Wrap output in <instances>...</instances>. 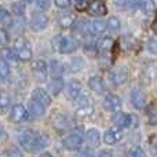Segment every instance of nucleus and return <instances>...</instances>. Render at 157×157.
I'll return each mask as SVG.
<instances>
[{"label": "nucleus", "mask_w": 157, "mask_h": 157, "mask_svg": "<svg viewBox=\"0 0 157 157\" xmlns=\"http://www.w3.org/2000/svg\"><path fill=\"white\" fill-rule=\"evenodd\" d=\"M81 92V83L76 78H72L66 86V97L69 99H77Z\"/></svg>", "instance_id": "obj_9"}, {"label": "nucleus", "mask_w": 157, "mask_h": 157, "mask_svg": "<svg viewBox=\"0 0 157 157\" xmlns=\"http://www.w3.org/2000/svg\"><path fill=\"white\" fill-rule=\"evenodd\" d=\"M131 102L136 109H144L146 105V97L145 94L138 88H134L131 92Z\"/></svg>", "instance_id": "obj_13"}, {"label": "nucleus", "mask_w": 157, "mask_h": 157, "mask_svg": "<svg viewBox=\"0 0 157 157\" xmlns=\"http://www.w3.org/2000/svg\"><path fill=\"white\" fill-rule=\"evenodd\" d=\"M95 48L99 54H106L109 52L112 48H113V39L109 37V36H105V37H101L99 40L95 44Z\"/></svg>", "instance_id": "obj_12"}, {"label": "nucleus", "mask_w": 157, "mask_h": 157, "mask_svg": "<svg viewBox=\"0 0 157 157\" xmlns=\"http://www.w3.org/2000/svg\"><path fill=\"white\" fill-rule=\"evenodd\" d=\"M90 0H75V7L77 11H84L86 8H88Z\"/></svg>", "instance_id": "obj_37"}, {"label": "nucleus", "mask_w": 157, "mask_h": 157, "mask_svg": "<svg viewBox=\"0 0 157 157\" xmlns=\"http://www.w3.org/2000/svg\"><path fill=\"white\" fill-rule=\"evenodd\" d=\"M32 72L35 75L36 80L46 81L47 78V63L43 59H37L32 63Z\"/></svg>", "instance_id": "obj_6"}, {"label": "nucleus", "mask_w": 157, "mask_h": 157, "mask_svg": "<svg viewBox=\"0 0 157 157\" xmlns=\"http://www.w3.org/2000/svg\"><path fill=\"white\" fill-rule=\"evenodd\" d=\"M63 75V65L57 59H52L50 62V76L52 78H61Z\"/></svg>", "instance_id": "obj_22"}, {"label": "nucleus", "mask_w": 157, "mask_h": 157, "mask_svg": "<svg viewBox=\"0 0 157 157\" xmlns=\"http://www.w3.org/2000/svg\"><path fill=\"white\" fill-rule=\"evenodd\" d=\"M2 59H4L7 63H13L15 65L17 61H18V57H17L15 51L11 48H3L2 50Z\"/></svg>", "instance_id": "obj_26"}, {"label": "nucleus", "mask_w": 157, "mask_h": 157, "mask_svg": "<svg viewBox=\"0 0 157 157\" xmlns=\"http://www.w3.org/2000/svg\"><path fill=\"white\" fill-rule=\"evenodd\" d=\"M113 123L117 128H128L131 125V116L123 112H117L113 116Z\"/></svg>", "instance_id": "obj_16"}, {"label": "nucleus", "mask_w": 157, "mask_h": 157, "mask_svg": "<svg viewBox=\"0 0 157 157\" xmlns=\"http://www.w3.org/2000/svg\"><path fill=\"white\" fill-rule=\"evenodd\" d=\"M40 157H52V156L50 155V153H43V155H41Z\"/></svg>", "instance_id": "obj_49"}, {"label": "nucleus", "mask_w": 157, "mask_h": 157, "mask_svg": "<svg viewBox=\"0 0 157 157\" xmlns=\"http://www.w3.org/2000/svg\"><path fill=\"white\" fill-rule=\"evenodd\" d=\"M24 3H29V2H32V0H22Z\"/></svg>", "instance_id": "obj_51"}, {"label": "nucleus", "mask_w": 157, "mask_h": 157, "mask_svg": "<svg viewBox=\"0 0 157 157\" xmlns=\"http://www.w3.org/2000/svg\"><path fill=\"white\" fill-rule=\"evenodd\" d=\"M84 68V59L80 57H76L71 61V71L72 72H80Z\"/></svg>", "instance_id": "obj_31"}, {"label": "nucleus", "mask_w": 157, "mask_h": 157, "mask_svg": "<svg viewBox=\"0 0 157 157\" xmlns=\"http://www.w3.org/2000/svg\"><path fill=\"white\" fill-rule=\"evenodd\" d=\"M7 156L8 157H24V156H22V153L19 152L15 146H11L10 149L7 150Z\"/></svg>", "instance_id": "obj_40"}, {"label": "nucleus", "mask_w": 157, "mask_h": 157, "mask_svg": "<svg viewBox=\"0 0 157 157\" xmlns=\"http://www.w3.org/2000/svg\"><path fill=\"white\" fill-rule=\"evenodd\" d=\"M87 29H88L90 35H92V36L101 35V33H103L105 32V29H106V22L101 21V19H94V21L88 22Z\"/></svg>", "instance_id": "obj_15"}, {"label": "nucleus", "mask_w": 157, "mask_h": 157, "mask_svg": "<svg viewBox=\"0 0 157 157\" xmlns=\"http://www.w3.org/2000/svg\"><path fill=\"white\" fill-rule=\"evenodd\" d=\"M127 157H146V155H145V150L142 149V147L136 146V147H132V149L128 152Z\"/></svg>", "instance_id": "obj_36"}, {"label": "nucleus", "mask_w": 157, "mask_h": 157, "mask_svg": "<svg viewBox=\"0 0 157 157\" xmlns=\"http://www.w3.org/2000/svg\"><path fill=\"white\" fill-rule=\"evenodd\" d=\"M55 4H57L58 8H68L69 6H71V0H54Z\"/></svg>", "instance_id": "obj_42"}, {"label": "nucleus", "mask_w": 157, "mask_h": 157, "mask_svg": "<svg viewBox=\"0 0 157 157\" xmlns=\"http://www.w3.org/2000/svg\"><path fill=\"white\" fill-rule=\"evenodd\" d=\"M10 102H11L10 95L4 91H0V109L8 108V106H10Z\"/></svg>", "instance_id": "obj_34"}, {"label": "nucleus", "mask_w": 157, "mask_h": 157, "mask_svg": "<svg viewBox=\"0 0 157 157\" xmlns=\"http://www.w3.org/2000/svg\"><path fill=\"white\" fill-rule=\"evenodd\" d=\"M110 77H112V81H113L114 84H117V86L123 84L127 80V71H125L124 68H120V69H117V71L112 72Z\"/></svg>", "instance_id": "obj_24"}, {"label": "nucleus", "mask_w": 157, "mask_h": 157, "mask_svg": "<svg viewBox=\"0 0 157 157\" xmlns=\"http://www.w3.org/2000/svg\"><path fill=\"white\" fill-rule=\"evenodd\" d=\"M14 51H15L17 57L19 61H29L32 58V48H30V44L26 39L24 37H18L15 40L14 44Z\"/></svg>", "instance_id": "obj_2"}, {"label": "nucleus", "mask_w": 157, "mask_h": 157, "mask_svg": "<svg viewBox=\"0 0 157 157\" xmlns=\"http://www.w3.org/2000/svg\"><path fill=\"white\" fill-rule=\"evenodd\" d=\"M7 139V134H6V131H4V128L0 125V142H3V141H6Z\"/></svg>", "instance_id": "obj_45"}, {"label": "nucleus", "mask_w": 157, "mask_h": 157, "mask_svg": "<svg viewBox=\"0 0 157 157\" xmlns=\"http://www.w3.org/2000/svg\"><path fill=\"white\" fill-rule=\"evenodd\" d=\"M3 13H4V10L0 7V19H2V17H3Z\"/></svg>", "instance_id": "obj_50"}, {"label": "nucleus", "mask_w": 157, "mask_h": 157, "mask_svg": "<svg viewBox=\"0 0 157 157\" xmlns=\"http://www.w3.org/2000/svg\"><path fill=\"white\" fill-rule=\"evenodd\" d=\"M8 43V35L4 29H0V46H4Z\"/></svg>", "instance_id": "obj_43"}, {"label": "nucleus", "mask_w": 157, "mask_h": 157, "mask_svg": "<svg viewBox=\"0 0 157 157\" xmlns=\"http://www.w3.org/2000/svg\"><path fill=\"white\" fill-rule=\"evenodd\" d=\"M106 26H108L112 32H119V30H120V21H119V18H116V17H110V18L108 19V22H106Z\"/></svg>", "instance_id": "obj_33"}, {"label": "nucleus", "mask_w": 157, "mask_h": 157, "mask_svg": "<svg viewBox=\"0 0 157 157\" xmlns=\"http://www.w3.org/2000/svg\"><path fill=\"white\" fill-rule=\"evenodd\" d=\"M48 25V17L43 13H35L30 19V28L35 32H40V30L46 29Z\"/></svg>", "instance_id": "obj_4"}, {"label": "nucleus", "mask_w": 157, "mask_h": 157, "mask_svg": "<svg viewBox=\"0 0 157 157\" xmlns=\"http://www.w3.org/2000/svg\"><path fill=\"white\" fill-rule=\"evenodd\" d=\"M13 11L15 13V15H21L24 13V4L22 3H15L13 4Z\"/></svg>", "instance_id": "obj_44"}, {"label": "nucleus", "mask_w": 157, "mask_h": 157, "mask_svg": "<svg viewBox=\"0 0 157 157\" xmlns=\"http://www.w3.org/2000/svg\"><path fill=\"white\" fill-rule=\"evenodd\" d=\"M92 112H94V109H92V105H90V106H81V108H77L76 116L77 117H81V119H84V117H88L90 114H92Z\"/></svg>", "instance_id": "obj_32"}, {"label": "nucleus", "mask_w": 157, "mask_h": 157, "mask_svg": "<svg viewBox=\"0 0 157 157\" xmlns=\"http://www.w3.org/2000/svg\"><path fill=\"white\" fill-rule=\"evenodd\" d=\"M123 138V132L120 131V128H110V130H108L105 132V136H103V139H105V142L108 145H114L117 144V142H120Z\"/></svg>", "instance_id": "obj_14"}, {"label": "nucleus", "mask_w": 157, "mask_h": 157, "mask_svg": "<svg viewBox=\"0 0 157 157\" xmlns=\"http://www.w3.org/2000/svg\"><path fill=\"white\" fill-rule=\"evenodd\" d=\"M36 4L40 10H48L50 8V4H51V0H36Z\"/></svg>", "instance_id": "obj_39"}, {"label": "nucleus", "mask_w": 157, "mask_h": 157, "mask_svg": "<svg viewBox=\"0 0 157 157\" xmlns=\"http://www.w3.org/2000/svg\"><path fill=\"white\" fill-rule=\"evenodd\" d=\"M54 47L61 54H71L77 48V41L71 36H57L54 39Z\"/></svg>", "instance_id": "obj_1"}, {"label": "nucleus", "mask_w": 157, "mask_h": 157, "mask_svg": "<svg viewBox=\"0 0 157 157\" xmlns=\"http://www.w3.org/2000/svg\"><path fill=\"white\" fill-rule=\"evenodd\" d=\"M52 124H54L55 130L59 131V132H62V131H66L69 128V120L66 119V116H63V114H57V116L54 117V120H52Z\"/></svg>", "instance_id": "obj_21"}, {"label": "nucleus", "mask_w": 157, "mask_h": 157, "mask_svg": "<svg viewBox=\"0 0 157 157\" xmlns=\"http://www.w3.org/2000/svg\"><path fill=\"white\" fill-rule=\"evenodd\" d=\"M57 21L58 25L63 29H68V28L73 26L75 21H76V17L73 15L72 13H68V11H63V13H59L57 15Z\"/></svg>", "instance_id": "obj_10"}, {"label": "nucleus", "mask_w": 157, "mask_h": 157, "mask_svg": "<svg viewBox=\"0 0 157 157\" xmlns=\"http://www.w3.org/2000/svg\"><path fill=\"white\" fill-rule=\"evenodd\" d=\"M47 145H48V138H47V135H44V134H41V132H36L35 152L36 150H43Z\"/></svg>", "instance_id": "obj_27"}, {"label": "nucleus", "mask_w": 157, "mask_h": 157, "mask_svg": "<svg viewBox=\"0 0 157 157\" xmlns=\"http://www.w3.org/2000/svg\"><path fill=\"white\" fill-rule=\"evenodd\" d=\"M10 119L14 123H24L29 119V113H28V110L22 105H15L13 108V110H11Z\"/></svg>", "instance_id": "obj_8"}, {"label": "nucleus", "mask_w": 157, "mask_h": 157, "mask_svg": "<svg viewBox=\"0 0 157 157\" xmlns=\"http://www.w3.org/2000/svg\"><path fill=\"white\" fill-rule=\"evenodd\" d=\"M147 50H149V52L157 55V40H149L147 41Z\"/></svg>", "instance_id": "obj_41"}, {"label": "nucleus", "mask_w": 157, "mask_h": 157, "mask_svg": "<svg viewBox=\"0 0 157 157\" xmlns=\"http://www.w3.org/2000/svg\"><path fill=\"white\" fill-rule=\"evenodd\" d=\"M121 106V101L117 95H113V94H109L108 97L103 99V108L109 112H117Z\"/></svg>", "instance_id": "obj_11"}, {"label": "nucleus", "mask_w": 157, "mask_h": 157, "mask_svg": "<svg viewBox=\"0 0 157 157\" xmlns=\"http://www.w3.org/2000/svg\"><path fill=\"white\" fill-rule=\"evenodd\" d=\"M88 13L91 15H106L108 14V7H106L103 0H91L88 4Z\"/></svg>", "instance_id": "obj_7"}, {"label": "nucleus", "mask_w": 157, "mask_h": 157, "mask_svg": "<svg viewBox=\"0 0 157 157\" xmlns=\"http://www.w3.org/2000/svg\"><path fill=\"white\" fill-rule=\"evenodd\" d=\"M139 6L146 14H152L156 8V4L153 0H139Z\"/></svg>", "instance_id": "obj_30"}, {"label": "nucleus", "mask_w": 157, "mask_h": 157, "mask_svg": "<svg viewBox=\"0 0 157 157\" xmlns=\"http://www.w3.org/2000/svg\"><path fill=\"white\" fill-rule=\"evenodd\" d=\"M0 22H2L4 26L10 28L11 26V22H13V17H11L10 14H8L7 11L4 10V13H3V17H2V19H0Z\"/></svg>", "instance_id": "obj_38"}, {"label": "nucleus", "mask_w": 157, "mask_h": 157, "mask_svg": "<svg viewBox=\"0 0 157 157\" xmlns=\"http://www.w3.org/2000/svg\"><path fill=\"white\" fill-rule=\"evenodd\" d=\"M83 128H77L76 132L68 135L65 139H63V146L69 150H76L81 146V142H83Z\"/></svg>", "instance_id": "obj_3"}, {"label": "nucleus", "mask_w": 157, "mask_h": 157, "mask_svg": "<svg viewBox=\"0 0 157 157\" xmlns=\"http://www.w3.org/2000/svg\"><path fill=\"white\" fill-rule=\"evenodd\" d=\"M156 149H157V142H156Z\"/></svg>", "instance_id": "obj_52"}, {"label": "nucleus", "mask_w": 157, "mask_h": 157, "mask_svg": "<svg viewBox=\"0 0 157 157\" xmlns=\"http://www.w3.org/2000/svg\"><path fill=\"white\" fill-rule=\"evenodd\" d=\"M32 97H33V99L40 102L43 106H50V103H51V97L48 95V92H46L41 88H36L35 91H33Z\"/></svg>", "instance_id": "obj_17"}, {"label": "nucleus", "mask_w": 157, "mask_h": 157, "mask_svg": "<svg viewBox=\"0 0 157 157\" xmlns=\"http://www.w3.org/2000/svg\"><path fill=\"white\" fill-rule=\"evenodd\" d=\"M35 139H36V132H33V131H25L19 136V144L28 152H35Z\"/></svg>", "instance_id": "obj_5"}, {"label": "nucleus", "mask_w": 157, "mask_h": 157, "mask_svg": "<svg viewBox=\"0 0 157 157\" xmlns=\"http://www.w3.org/2000/svg\"><path fill=\"white\" fill-rule=\"evenodd\" d=\"M81 157H94V156H92L91 149H84L83 153H81Z\"/></svg>", "instance_id": "obj_46"}, {"label": "nucleus", "mask_w": 157, "mask_h": 157, "mask_svg": "<svg viewBox=\"0 0 157 157\" xmlns=\"http://www.w3.org/2000/svg\"><path fill=\"white\" fill-rule=\"evenodd\" d=\"M10 73V69H8V63L4 59L0 58V78H6Z\"/></svg>", "instance_id": "obj_35"}, {"label": "nucleus", "mask_w": 157, "mask_h": 157, "mask_svg": "<svg viewBox=\"0 0 157 157\" xmlns=\"http://www.w3.org/2000/svg\"><path fill=\"white\" fill-rule=\"evenodd\" d=\"M152 30L157 35V21H155V22L152 24Z\"/></svg>", "instance_id": "obj_48"}, {"label": "nucleus", "mask_w": 157, "mask_h": 157, "mask_svg": "<svg viewBox=\"0 0 157 157\" xmlns=\"http://www.w3.org/2000/svg\"><path fill=\"white\" fill-rule=\"evenodd\" d=\"M88 86H90V88H91L92 91H95L97 94H103L106 90L105 83H103V80L99 76H94V77L90 78Z\"/></svg>", "instance_id": "obj_19"}, {"label": "nucleus", "mask_w": 157, "mask_h": 157, "mask_svg": "<svg viewBox=\"0 0 157 157\" xmlns=\"http://www.w3.org/2000/svg\"><path fill=\"white\" fill-rule=\"evenodd\" d=\"M146 114L150 124H157V102L149 103V106L146 108Z\"/></svg>", "instance_id": "obj_28"}, {"label": "nucleus", "mask_w": 157, "mask_h": 157, "mask_svg": "<svg viewBox=\"0 0 157 157\" xmlns=\"http://www.w3.org/2000/svg\"><path fill=\"white\" fill-rule=\"evenodd\" d=\"M63 88V80L62 78H52V81L48 84V90L52 95H58Z\"/></svg>", "instance_id": "obj_29"}, {"label": "nucleus", "mask_w": 157, "mask_h": 157, "mask_svg": "<svg viewBox=\"0 0 157 157\" xmlns=\"http://www.w3.org/2000/svg\"><path fill=\"white\" fill-rule=\"evenodd\" d=\"M98 157H113V156H112L110 152H102V153L98 155Z\"/></svg>", "instance_id": "obj_47"}, {"label": "nucleus", "mask_w": 157, "mask_h": 157, "mask_svg": "<svg viewBox=\"0 0 157 157\" xmlns=\"http://www.w3.org/2000/svg\"><path fill=\"white\" fill-rule=\"evenodd\" d=\"M25 26H26V22H25V19L22 18L21 15H15L13 18V22H11V29L14 30V33H22L25 30Z\"/></svg>", "instance_id": "obj_23"}, {"label": "nucleus", "mask_w": 157, "mask_h": 157, "mask_svg": "<svg viewBox=\"0 0 157 157\" xmlns=\"http://www.w3.org/2000/svg\"><path fill=\"white\" fill-rule=\"evenodd\" d=\"M28 108H29V112H30V114H32L33 117H41L44 113H46V106H43L40 102H37L36 99L29 101Z\"/></svg>", "instance_id": "obj_18"}, {"label": "nucleus", "mask_w": 157, "mask_h": 157, "mask_svg": "<svg viewBox=\"0 0 157 157\" xmlns=\"http://www.w3.org/2000/svg\"><path fill=\"white\" fill-rule=\"evenodd\" d=\"M86 139H87V142H88L90 147H98L101 144V135H99V132H98V130H95V128H91V130L87 131Z\"/></svg>", "instance_id": "obj_20"}, {"label": "nucleus", "mask_w": 157, "mask_h": 157, "mask_svg": "<svg viewBox=\"0 0 157 157\" xmlns=\"http://www.w3.org/2000/svg\"><path fill=\"white\" fill-rule=\"evenodd\" d=\"M87 25H88V22H86L84 19H80V21H75L73 24V35L76 36V37H83L84 33H86L87 29Z\"/></svg>", "instance_id": "obj_25"}]
</instances>
